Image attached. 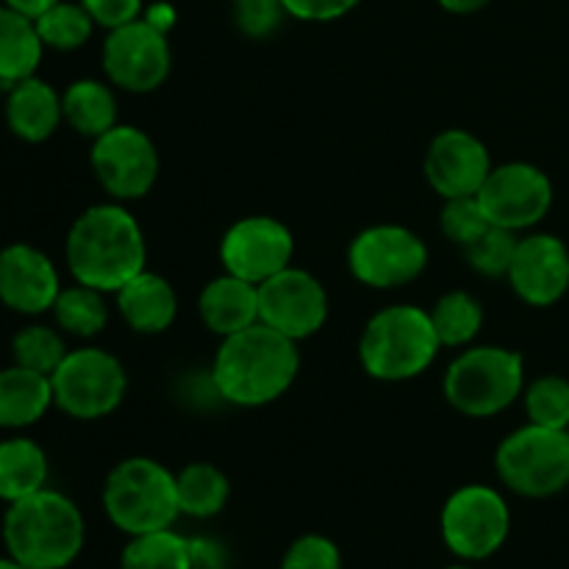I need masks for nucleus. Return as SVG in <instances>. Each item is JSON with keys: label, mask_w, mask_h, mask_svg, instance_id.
<instances>
[{"label": "nucleus", "mask_w": 569, "mask_h": 569, "mask_svg": "<svg viewBox=\"0 0 569 569\" xmlns=\"http://www.w3.org/2000/svg\"><path fill=\"white\" fill-rule=\"evenodd\" d=\"M64 259L76 283L117 295L144 270L148 248L131 211L120 203H100L76 217L67 233Z\"/></svg>", "instance_id": "obj_1"}, {"label": "nucleus", "mask_w": 569, "mask_h": 569, "mask_svg": "<svg viewBox=\"0 0 569 569\" xmlns=\"http://www.w3.org/2000/svg\"><path fill=\"white\" fill-rule=\"evenodd\" d=\"M298 370L300 353L295 339L256 322L222 339L211 367V383L228 403L256 409L287 395Z\"/></svg>", "instance_id": "obj_2"}, {"label": "nucleus", "mask_w": 569, "mask_h": 569, "mask_svg": "<svg viewBox=\"0 0 569 569\" xmlns=\"http://www.w3.org/2000/svg\"><path fill=\"white\" fill-rule=\"evenodd\" d=\"M87 526L67 495L39 489L9 503L3 515L6 556L26 569H67L81 556Z\"/></svg>", "instance_id": "obj_3"}, {"label": "nucleus", "mask_w": 569, "mask_h": 569, "mask_svg": "<svg viewBox=\"0 0 569 569\" xmlns=\"http://www.w3.org/2000/svg\"><path fill=\"white\" fill-rule=\"evenodd\" d=\"M439 342L428 311L420 306H387L370 317L359 342L361 367L370 378L387 383L411 381L437 359Z\"/></svg>", "instance_id": "obj_4"}, {"label": "nucleus", "mask_w": 569, "mask_h": 569, "mask_svg": "<svg viewBox=\"0 0 569 569\" xmlns=\"http://www.w3.org/2000/svg\"><path fill=\"white\" fill-rule=\"evenodd\" d=\"M106 517L128 537L164 531L181 515L176 476L144 456L120 461L103 487Z\"/></svg>", "instance_id": "obj_5"}, {"label": "nucleus", "mask_w": 569, "mask_h": 569, "mask_svg": "<svg viewBox=\"0 0 569 569\" xmlns=\"http://www.w3.org/2000/svg\"><path fill=\"white\" fill-rule=\"evenodd\" d=\"M526 392V361L509 348L465 350L445 372V398L465 417H495Z\"/></svg>", "instance_id": "obj_6"}, {"label": "nucleus", "mask_w": 569, "mask_h": 569, "mask_svg": "<svg viewBox=\"0 0 569 569\" xmlns=\"http://www.w3.org/2000/svg\"><path fill=\"white\" fill-rule=\"evenodd\" d=\"M498 478L520 498L545 500L569 487V437L567 431L528 422L509 433L495 453Z\"/></svg>", "instance_id": "obj_7"}, {"label": "nucleus", "mask_w": 569, "mask_h": 569, "mask_svg": "<svg viewBox=\"0 0 569 569\" xmlns=\"http://www.w3.org/2000/svg\"><path fill=\"white\" fill-rule=\"evenodd\" d=\"M53 406L72 420H100L117 411L128 389L120 359L103 348H78L50 376Z\"/></svg>", "instance_id": "obj_8"}, {"label": "nucleus", "mask_w": 569, "mask_h": 569, "mask_svg": "<svg viewBox=\"0 0 569 569\" xmlns=\"http://www.w3.org/2000/svg\"><path fill=\"white\" fill-rule=\"evenodd\" d=\"M511 531V511L503 495L483 483L456 489L442 509V539L450 553L481 561L498 553Z\"/></svg>", "instance_id": "obj_9"}, {"label": "nucleus", "mask_w": 569, "mask_h": 569, "mask_svg": "<svg viewBox=\"0 0 569 569\" xmlns=\"http://www.w3.org/2000/svg\"><path fill=\"white\" fill-rule=\"evenodd\" d=\"M348 264L356 281L370 289H398L422 276L428 248L403 226H372L350 242Z\"/></svg>", "instance_id": "obj_10"}, {"label": "nucleus", "mask_w": 569, "mask_h": 569, "mask_svg": "<svg viewBox=\"0 0 569 569\" xmlns=\"http://www.w3.org/2000/svg\"><path fill=\"white\" fill-rule=\"evenodd\" d=\"M170 64L172 53L167 33L148 20L114 28L103 42V72L126 92L144 94L159 89L170 76Z\"/></svg>", "instance_id": "obj_11"}, {"label": "nucleus", "mask_w": 569, "mask_h": 569, "mask_svg": "<svg viewBox=\"0 0 569 569\" xmlns=\"http://www.w3.org/2000/svg\"><path fill=\"white\" fill-rule=\"evenodd\" d=\"M89 161L100 187L117 200L144 198L159 178V150L133 126H114L94 139Z\"/></svg>", "instance_id": "obj_12"}, {"label": "nucleus", "mask_w": 569, "mask_h": 569, "mask_svg": "<svg viewBox=\"0 0 569 569\" xmlns=\"http://www.w3.org/2000/svg\"><path fill=\"white\" fill-rule=\"evenodd\" d=\"M489 222L509 231H528L548 217L553 206V183L528 161L492 167L478 192Z\"/></svg>", "instance_id": "obj_13"}, {"label": "nucleus", "mask_w": 569, "mask_h": 569, "mask_svg": "<svg viewBox=\"0 0 569 569\" xmlns=\"http://www.w3.org/2000/svg\"><path fill=\"white\" fill-rule=\"evenodd\" d=\"M328 295L311 272L287 267L259 283V322L283 337L309 339L326 326Z\"/></svg>", "instance_id": "obj_14"}, {"label": "nucleus", "mask_w": 569, "mask_h": 569, "mask_svg": "<svg viewBox=\"0 0 569 569\" xmlns=\"http://www.w3.org/2000/svg\"><path fill=\"white\" fill-rule=\"evenodd\" d=\"M292 253V231L276 217H244L228 228L220 242V261L226 272L256 287L287 270Z\"/></svg>", "instance_id": "obj_15"}, {"label": "nucleus", "mask_w": 569, "mask_h": 569, "mask_svg": "<svg viewBox=\"0 0 569 569\" xmlns=\"http://www.w3.org/2000/svg\"><path fill=\"white\" fill-rule=\"evenodd\" d=\"M509 283L528 306L559 303L569 289V248L553 233H531L517 242Z\"/></svg>", "instance_id": "obj_16"}, {"label": "nucleus", "mask_w": 569, "mask_h": 569, "mask_svg": "<svg viewBox=\"0 0 569 569\" xmlns=\"http://www.w3.org/2000/svg\"><path fill=\"white\" fill-rule=\"evenodd\" d=\"M489 172H492V159L487 144L465 128L442 131L426 153L428 183L445 200L478 194Z\"/></svg>", "instance_id": "obj_17"}, {"label": "nucleus", "mask_w": 569, "mask_h": 569, "mask_svg": "<svg viewBox=\"0 0 569 569\" xmlns=\"http://www.w3.org/2000/svg\"><path fill=\"white\" fill-rule=\"evenodd\" d=\"M61 292L59 270L48 253L28 242L0 250V303L17 315L37 317L53 309Z\"/></svg>", "instance_id": "obj_18"}, {"label": "nucleus", "mask_w": 569, "mask_h": 569, "mask_svg": "<svg viewBox=\"0 0 569 569\" xmlns=\"http://www.w3.org/2000/svg\"><path fill=\"white\" fill-rule=\"evenodd\" d=\"M6 122L22 142L39 144L56 133L64 120L61 94L42 78L31 76L6 89Z\"/></svg>", "instance_id": "obj_19"}, {"label": "nucleus", "mask_w": 569, "mask_h": 569, "mask_svg": "<svg viewBox=\"0 0 569 569\" xmlns=\"http://www.w3.org/2000/svg\"><path fill=\"white\" fill-rule=\"evenodd\" d=\"M198 311L211 333L222 339L233 337L259 322V287L226 272L206 283Z\"/></svg>", "instance_id": "obj_20"}, {"label": "nucleus", "mask_w": 569, "mask_h": 569, "mask_svg": "<svg viewBox=\"0 0 569 569\" xmlns=\"http://www.w3.org/2000/svg\"><path fill=\"white\" fill-rule=\"evenodd\" d=\"M117 309L137 333H161L178 315V298L164 276L142 270L117 292Z\"/></svg>", "instance_id": "obj_21"}, {"label": "nucleus", "mask_w": 569, "mask_h": 569, "mask_svg": "<svg viewBox=\"0 0 569 569\" xmlns=\"http://www.w3.org/2000/svg\"><path fill=\"white\" fill-rule=\"evenodd\" d=\"M50 406H53V387L48 376L20 365L0 370V428L22 431L37 426Z\"/></svg>", "instance_id": "obj_22"}, {"label": "nucleus", "mask_w": 569, "mask_h": 569, "mask_svg": "<svg viewBox=\"0 0 569 569\" xmlns=\"http://www.w3.org/2000/svg\"><path fill=\"white\" fill-rule=\"evenodd\" d=\"M44 42L33 17L20 14L11 6L0 3V87L9 89L26 78L37 76Z\"/></svg>", "instance_id": "obj_23"}, {"label": "nucleus", "mask_w": 569, "mask_h": 569, "mask_svg": "<svg viewBox=\"0 0 569 569\" xmlns=\"http://www.w3.org/2000/svg\"><path fill=\"white\" fill-rule=\"evenodd\" d=\"M50 465L42 445L28 437L0 442V500L6 506L48 487Z\"/></svg>", "instance_id": "obj_24"}, {"label": "nucleus", "mask_w": 569, "mask_h": 569, "mask_svg": "<svg viewBox=\"0 0 569 569\" xmlns=\"http://www.w3.org/2000/svg\"><path fill=\"white\" fill-rule=\"evenodd\" d=\"M61 109H64L67 126L81 137L98 139L117 126L114 92L109 83L94 81V78L72 81L61 94Z\"/></svg>", "instance_id": "obj_25"}, {"label": "nucleus", "mask_w": 569, "mask_h": 569, "mask_svg": "<svg viewBox=\"0 0 569 569\" xmlns=\"http://www.w3.org/2000/svg\"><path fill=\"white\" fill-rule=\"evenodd\" d=\"M176 487L181 515L194 517V520H209V517L220 515L231 495L226 472H220L209 461H194V465L183 467L176 476Z\"/></svg>", "instance_id": "obj_26"}, {"label": "nucleus", "mask_w": 569, "mask_h": 569, "mask_svg": "<svg viewBox=\"0 0 569 569\" xmlns=\"http://www.w3.org/2000/svg\"><path fill=\"white\" fill-rule=\"evenodd\" d=\"M120 569H194L192 545L170 528L139 533L122 550Z\"/></svg>", "instance_id": "obj_27"}, {"label": "nucleus", "mask_w": 569, "mask_h": 569, "mask_svg": "<svg viewBox=\"0 0 569 569\" xmlns=\"http://www.w3.org/2000/svg\"><path fill=\"white\" fill-rule=\"evenodd\" d=\"M53 317L56 326L64 333H72V337H98L100 331L109 322V306H106L103 292L92 287H83V283H76V287H61L59 298L53 303Z\"/></svg>", "instance_id": "obj_28"}, {"label": "nucleus", "mask_w": 569, "mask_h": 569, "mask_svg": "<svg viewBox=\"0 0 569 569\" xmlns=\"http://www.w3.org/2000/svg\"><path fill=\"white\" fill-rule=\"evenodd\" d=\"M428 315L445 348H461L472 342L483 326V309L470 292L442 295Z\"/></svg>", "instance_id": "obj_29"}, {"label": "nucleus", "mask_w": 569, "mask_h": 569, "mask_svg": "<svg viewBox=\"0 0 569 569\" xmlns=\"http://www.w3.org/2000/svg\"><path fill=\"white\" fill-rule=\"evenodd\" d=\"M37 31L42 37L44 48L61 50V53H70V50L83 48L92 37L94 20L89 17V11L83 9L81 0L78 3H67L59 0L56 6H50L48 11L37 17Z\"/></svg>", "instance_id": "obj_30"}, {"label": "nucleus", "mask_w": 569, "mask_h": 569, "mask_svg": "<svg viewBox=\"0 0 569 569\" xmlns=\"http://www.w3.org/2000/svg\"><path fill=\"white\" fill-rule=\"evenodd\" d=\"M67 353L70 350H67L64 337L50 326H26L11 339V359H14V365L42 372L48 378L59 370Z\"/></svg>", "instance_id": "obj_31"}, {"label": "nucleus", "mask_w": 569, "mask_h": 569, "mask_svg": "<svg viewBox=\"0 0 569 569\" xmlns=\"http://www.w3.org/2000/svg\"><path fill=\"white\" fill-rule=\"evenodd\" d=\"M526 411L533 426L569 428V381L561 376H542L526 389Z\"/></svg>", "instance_id": "obj_32"}, {"label": "nucleus", "mask_w": 569, "mask_h": 569, "mask_svg": "<svg viewBox=\"0 0 569 569\" xmlns=\"http://www.w3.org/2000/svg\"><path fill=\"white\" fill-rule=\"evenodd\" d=\"M517 233L509 231V228L492 226L487 233L470 242L465 250L467 264L472 267L476 272L487 278H500L509 276V267L515 261V250H517Z\"/></svg>", "instance_id": "obj_33"}, {"label": "nucleus", "mask_w": 569, "mask_h": 569, "mask_svg": "<svg viewBox=\"0 0 569 569\" xmlns=\"http://www.w3.org/2000/svg\"><path fill=\"white\" fill-rule=\"evenodd\" d=\"M439 222H442L445 237H448L453 244H459V248H467V244L476 242L481 233H487L489 228H492V222H489L478 194L445 200V209H442V217H439Z\"/></svg>", "instance_id": "obj_34"}, {"label": "nucleus", "mask_w": 569, "mask_h": 569, "mask_svg": "<svg viewBox=\"0 0 569 569\" xmlns=\"http://www.w3.org/2000/svg\"><path fill=\"white\" fill-rule=\"evenodd\" d=\"M281 569H342V556L328 537L306 533L287 550Z\"/></svg>", "instance_id": "obj_35"}, {"label": "nucleus", "mask_w": 569, "mask_h": 569, "mask_svg": "<svg viewBox=\"0 0 569 569\" xmlns=\"http://www.w3.org/2000/svg\"><path fill=\"white\" fill-rule=\"evenodd\" d=\"M283 9L281 0H233V22L242 33L253 39H264L281 26Z\"/></svg>", "instance_id": "obj_36"}, {"label": "nucleus", "mask_w": 569, "mask_h": 569, "mask_svg": "<svg viewBox=\"0 0 569 569\" xmlns=\"http://www.w3.org/2000/svg\"><path fill=\"white\" fill-rule=\"evenodd\" d=\"M81 6L89 11L94 26L109 28V31L128 26L142 14V0H81Z\"/></svg>", "instance_id": "obj_37"}, {"label": "nucleus", "mask_w": 569, "mask_h": 569, "mask_svg": "<svg viewBox=\"0 0 569 569\" xmlns=\"http://www.w3.org/2000/svg\"><path fill=\"white\" fill-rule=\"evenodd\" d=\"M289 17L303 22H331L353 11L361 0H281Z\"/></svg>", "instance_id": "obj_38"}, {"label": "nucleus", "mask_w": 569, "mask_h": 569, "mask_svg": "<svg viewBox=\"0 0 569 569\" xmlns=\"http://www.w3.org/2000/svg\"><path fill=\"white\" fill-rule=\"evenodd\" d=\"M3 3L11 6V9L20 11V14L33 17V20H37V17L42 14V11H48L50 6H56V3H59V0H3Z\"/></svg>", "instance_id": "obj_39"}, {"label": "nucleus", "mask_w": 569, "mask_h": 569, "mask_svg": "<svg viewBox=\"0 0 569 569\" xmlns=\"http://www.w3.org/2000/svg\"><path fill=\"white\" fill-rule=\"evenodd\" d=\"M442 9L453 11V14H472V11H481L487 9L492 0H437Z\"/></svg>", "instance_id": "obj_40"}, {"label": "nucleus", "mask_w": 569, "mask_h": 569, "mask_svg": "<svg viewBox=\"0 0 569 569\" xmlns=\"http://www.w3.org/2000/svg\"><path fill=\"white\" fill-rule=\"evenodd\" d=\"M172 20H176V14H172L170 6L159 3V6H153V9H150L148 22H153V26L159 28V31H164V33H167V28L172 26Z\"/></svg>", "instance_id": "obj_41"}, {"label": "nucleus", "mask_w": 569, "mask_h": 569, "mask_svg": "<svg viewBox=\"0 0 569 569\" xmlns=\"http://www.w3.org/2000/svg\"><path fill=\"white\" fill-rule=\"evenodd\" d=\"M0 569H26L20 561H14L11 556H0Z\"/></svg>", "instance_id": "obj_42"}, {"label": "nucleus", "mask_w": 569, "mask_h": 569, "mask_svg": "<svg viewBox=\"0 0 569 569\" xmlns=\"http://www.w3.org/2000/svg\"><path fill=\"white\" fill-rule=\"evenodd\" d=\"M448 569H470V567H465V565H456V567H448Z\"/></svg>", "instance_id": "obj_43"}, {"label": "nucleus", "mask_w": 569, "mask_h": 569, "mask_svg": "<svg viewBox=\"0 0 569 569\" xmlns=\"http://www.w3.org/2000/svg\"><path fill=\"white\" fill-rule=\"evenodd\" d=\"M567 437H569V428H567Z\"/></svg>", "instance_id": "obj_44"}]
</instances>
